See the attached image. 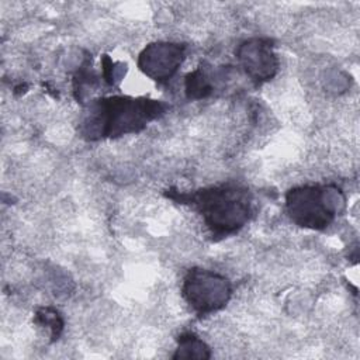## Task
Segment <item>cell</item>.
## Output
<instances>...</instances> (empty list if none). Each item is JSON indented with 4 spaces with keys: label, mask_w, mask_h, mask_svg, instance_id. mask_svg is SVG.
Returning a JSON list of instances; mask_svg holds the SVG:
<instances>
[{
    "label": "cell",
    "mask_w": 360,
    "mask_h": 360,
    "mask_svg": "<svg viewBox=\"0 0 360 360\" xmlns=\"http://www.w3.org/2000/svg\"><path fill=\"white\" fill-rule=\"evenodd\" d=\"M167 110L166 103L148 97H103L90 103L80 121L79 132L89 142L138 134Z\"/></svg>",
    "instance_id": "obj_1"
},
{
    "label": "cell",
    "mask_w": 360,
    "mask_h": 360,
    "mask_svg": "<svg viewBox=\"0 0 360 360\" xmlns=\"http://www.w3.org/2000/svg\"><path fill=\"white\" fill-rule=\"evenodd\" d=\"M172 200L193 207L215 239L239 232L252 217V195L246 187L226 183L194 191H169Z\"/></svg>",
    "instance_id": "obj_2"
},
{
    "label": "cell",
    "mask_w": 360,
    "mask_h": 360,
    "mask_svg": "<svg viewBox=\"0 0 360 360\" xmlns=\"http://www.w3.org/2000/svg\"><path fill=\"white\" fill-rule=\"evenodd\" d=\"M346 208L343 190L333 183L302 184L285 193V212L301 228L326 229Z\"/></svg>",
    "instance_id": "obj_3"
},
{
    "label": "cell",
    "mask_w": 360,
    "mask_h": 360,
    "mask_svg": "<svg viewBox=\"0 0 360 360\" xmlns=\"http://www.w3.org/2000/svg\"><path fill=\"white\" fill-rule=\"evenodd\" d=\"M181 295L188 307L200 316L222 309L232 297L228 277L201 267L190 269L183 277Z\"/></svg>",
    "instance_id": "obj_4"
},
{
    "label": "cell",
    "mask_w": 360,
    "mask_h": 360,
    "mask_svg": "<svg viewBox=\"0 0 360 360\" xmlns=\"http://www.w3.org/2000/svg\"><path fill=\"white\" fill-rule=\"evenodd\" d=\"M235 55L239 66L255 84L271 80L280 69L273 41L269 38L245 39L235 49Z\"/></svg>",
    "instance_id": "obj_5"
},
{
    "label": "cell",
    "mask_w": 360,
    "mask_h": 360,
    "mask_svg": "<svg viewBox=\"0 0 360 360\" xmlns=\"http://www.w3.org/2000/svg\"><path fill=\"white\" fill-rule=\"evenodd\" d=\"M186 58V45L158 41L148 44L138 55L136 65L149 79L165 83L170 80Z\"/></svg>",
    "instance_id": "obj_6"
},
{
    "label": "cell",
    "mask_w": 360,
    "mask_h": 360,
    "mask_svg": "<svg viewBox=\"0 0 360 360\" xmlns=\"http://www.w3.org/2000/svg\"><path fill=\"white\" fill-rule=\"evenodd\" d=\"M173 359H198L205 360L211 357L210 346L193 332H184L177 338V347L172 356Z\"/></svg>",
    "instance_id": "obj_7"
},
{
    "label": "cell",
    "mask_w": 360,
    "mask_h": 360,
    "mask_svg": "<svg viewBox=\"0 0 360 360\" xmlns=\"http://www.w3.org/2000/svg\"><path fill=\"white\" fill-rule=\"evenodd\" d=\"M184 90L188 100H202L207 98L212 90V82L208 72L202 68H197L186 76Z\"/></svg>",
    "instance_id": "obj_8"
},
{
    "label": "cell",
    "mask_w": 360,
    "mask_h": 360,
    "mask_svg": "<svg viewBox=\"0 0 360 360\" xmlns=\"http://www.w3.org/2000/svg\"><path fill=\"white\" fill-rule=\"evenodd\" d=\"M34 322L42 328H48L49 332H51V338H52V342L58 340L62 330H63V326H65V322H63V318L62 315L59 314L58 309L52 308V307H41L37 309L35 312V316H34Z\"/></svg>",
    "instance_id": "obj_9"
},
{
    "label": "cell",
    "mask_w": 360,
    "mask_h": 360,
    "mask_svg": "<svg viewBox=\"0 0 360 360\" xmlns=\"http://www.w3.org/2000/svg\"><path fill=\"white\" fill-rule=\"evenodd\" d=\"M103 77L108 84H114L115 82H120L122 77V72L125 73L127 65L124 63H114L107 55L103 58Z\"/></svg>",
    "instance_id": "obj_10"
}]
</instances>
